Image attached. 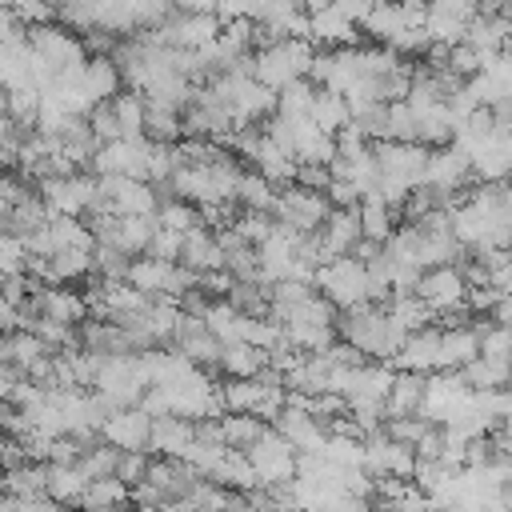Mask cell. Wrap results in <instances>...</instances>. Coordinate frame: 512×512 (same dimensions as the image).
Here are the masks:
<instances>
[{
    "label": "cell",
    "instance_id": "cell-27",
    "mask_svg": "<svg viewBox=\"0 0 512 512\" xmlns=\"http://www.w3.org/2000/svg\"><path fill=\"white\" fill-rule=\"evenodd\" d=\"M180 264H188L192 272H212V268H224V248L216 240V228L208 224H196L184 232V244H180Z\"/></svg>",
    "mask_w": 512,
    "mask_h": 512
},
{
    "label": "cell",
    "instance_id": "cell-31",
    "mask_svg": "<svg viewBox=\"0 0 512 512\" xmlns=\"http://www.w3.org/2000/svg\"><path fill=\"white\" fill-rule=\"evenodd\" d=\"M460 380L472 392H488V388H512V360H492V356H472L460 368Z\"/></svg>",
    "mask_w": 512,
    "mask_h": 512
},
{
    "label": "cell",
    "instance_id": "cell-15",
    "mask_svg": "<svg viewBox=\"0 0 512 512\" xmlns=\"http://www.w3.org/2000/svg\"><path fill=\"white\" fill-rule=\"evenodd\" d=\"M204 476L184 460V456H152L148 452V472H144V484L160 496V504H176L200 484Z\"/></svg>",
    "mask_w": 512,
    "mask_h": 512
},
{
    "label": "cell",
    "instance_id": "cell-16",
    "mask_svg": "<svg viewBox=\"0 0 512 512\" xmlns=\"http://www.w3.org/2000/svg\"><path fill=\"white\" fill-rule=\"evenodd\" d=\"M148 148L152 140L148 136H116V140H104L88 164V172L96 176H108V172H120V176H140L144 180V168H148Z\"/></svg>",
    "mask_w": 512,
    "mask_h": 512
},
{
    "label": "cell",
    "instance_id": "cell-60",
    "mask_svg": "<svg viewBox=\"0 0 512 512\" xmlns=\"http://www.w3.org/2000/svg\"><path fill=\"white\" fill-rule=\"evenodd\" d=\"M4 420H8V404H0V432H4Z\"/></svg>",
    "mask_w": 512,
    "mask_h": 512
},
{
    "label": "cell",
    "instance_id": "cell-4",
    "mask_svg": "<svg viewBox=\"0 0 512 512\" xmlns=\"http://www.w3.org/2000/svg\"><path fill=\"white\" fill-rule=\"evenodd\" d=\"M148 384H152L148 356L144 352H120V356H100L92 392H100L112 408H128V404H140Z\"/></svg>",
    "mask_w": 512,
    "mask_h": 512
},
{
    "label": "cell",
    "instance_id": "cell-48",
    "mask_svg": "<svg viewBox=\"0 0 512 512\" xmlns=\"http://www.w3.org/2000/svg\"><path fill=\"white\" fill-rule=\"evenodd\" d=\"M128 264H132V256L116 244H96L92 248V276H100V280H124Z\"/></svg>",
    "mask_w": 512,
    "mask_h": 512
},
{
    "label": "cell",
    "instance_id": "cell-17",
    "mask_svg": "<svg viewBox=\"0 0 512 512\" xmlns=\"http://www.w3.org/2000/svg\"><path fill=\"white\" fill-rule=\"evenodd\" d=\"M424 184H432V188H440L448 196H460L472 184V156L464 148H456L452 140L432 148L428 164H424Z\"/></svg>",
    "mask_w": 512,
    "mask_h": 512
},
{
    "label": "cell",
    "instance_id": "cell-29",
    "mask_svg": "<svg viewBox=\"0 0 512 512\" xmlns=\"http://www.w3.org/2000/svg\"><path fill=\"white\" fill-rule=\"evenodd\" d=\"M356 216H360V236H368V240H376V244H384V240L392 236V228L400 224V212H396L384 196H376V192H364V196H360Z\"/></svg>",
    "mask_w": 512,
    "mask_h": 512
},
{
    "label": "cell",
    "instance_id": "cell-61",
    "mask_svg": "<svg viewBox=\"0 0 512 512\" xmlns=\"http://www.w3.org/2000/svg\"><path fill=\"white\" fill-rule=\"evenodd\" d=\"M396 4H408V0H396Z\"/></svg>",
    "mask_w": 512,
    "mask_h": 512
},
{
    "label": "cell",
    "instance_id": "cell-12",
    "mask_svg": "<svg viewBox=\"0 0 512 512\" xmlns=\"http://www.w3.org/2000/svg\"><path fill=\"white\" fill-rule=\"evenodd\" d=\"M48 480V460H16L0 472V492L12 500V508H56V500L44 492Z\"/></svg>",
    "mask_w": 512,
    "mask_h": 512
},
{
    "label": "cell",
    "instance_id": "cell-30",
    "mask_svg": "<svg viewBox=\"0 0 512 512\" xmlns=\"http://www.w3.org/2000/svg\"><path fill=\"white\" fill-rule=\"evenodd\" d=\"M400 28H408V24H404V8L396 0H372L368 12L360 16V32L372 44H388Z\"/></svg>",
    "mask_w": 512,
    "mask_h": 512
},
{
    "label": "cell",
    "instance_id": "cell-33",
    "mask_svg": "<svg viewBox=\"0 0 512 512\" xmlns=\"http://www.w3.org/2000/svg\"><path fill=\"white\" fill-rule=\"evenodd\" d=\"M252 168L264 172L276 188H284V184L296 180V156H288V152H284L280 144H272L264 132H260V144H256V152H252Z\"/></svg>",
    "mask_w": 512,
    "mask_h": 512
},
{
    "label": "cell",
    "instance_id": "cell-7",
    "mask_svg": "<svg viewBox=\"0 0 512 512\" xmlns=\"http://www.w3.org/2000/svg\"><path fill=\"white\" fill-rule=\"evenodd\" d=\"M32 52L44 60V68L56 76V72H72L88 60V48L80 40V32H72L68 24L60 20H48V24H36V28H24Z\"/></svg>",
    "mask_w": 512,
    "mask_h": 512
},
{
    "label": "cell",
    "instance_id": "cell-55",
    "mask_svg": "<svg viewBox=\"0 0 512 512\" xmlns=\"http://www.w3.org/2000/svg\"><path fill=\"white\" fill-rule=\"evenodd\" d=\"M328 180H332L328 164H296V184H304V188H320V192H324Z\"/></svg>",
    "mask_w": 512,
    "mask_h": 512
},
{
    "label": "cell",
    "instance_id": "cell-3",
    "mask_svg": "<svg viewBox=\"0 0 512 512\" xmlns=\"http://www.w3.org/2000/svg\"><path fill=\"white\" fill-rule=\"evenodd\" d=\"M216 392H220L224 412H252L260 420H272L288 400V388H284L280 372H272V368H264L256 376H224V380H216Z\"/></svg>",
    "mask_w": 512,
    "mask_h": 512
},
{
    "label": "cell",
    "instance_id": "cell-32",
    "mask_svg": "<svg viewBox=\"0 0 512 512\" xmlns=\"http://www.w3.org/2000/svg\"><path fill=\"white\" fill-rule=\"evenodd\" d=\"M268 368V348H256L248 340H228L220 348V376H256Z\"/></svg>",
    "mask_w": 512,
    "mask_h": 512
},
{
    "label": "cell",
    "instance_id": "cell-45",
    "mask_svg": "<svg viewBox=\"0 0 512 512\" xmlns=\"http://www.w3.org/2000/svg\"><path fill=\"white\" fill-rule=\"evenodd\" d=\"M224 300L244 316H264L268 312V284L264 280H232Z\"/></svg>",
    "mask_w": 512,
    "mask_h": 512
},
{
    "label": "cell",
    "instance_id": "cell-58",
    "mask_svg": "<svg viewBox=\"0 0 512 512\" xmlns=\"http://www.w3.org/2000/svg\"><path fill=\"white\" fill-rule=\"evenodd\" d=\"M8 328H16V308L0 296V332H8Z\"/></svg>",
    "mask_w": 512,
    "mask_h": 512
},
{
    "label": "cell",
    "instance_id": "cell-46",
    "mask_svg": "<svg viewBox=\"0 0 512 512\" xmlns=\"http://www.w3.org/2000/svg\"><path fill=\"white\" fill-rule=\"evenodd\" d=\"M312 96H316V84H312L308 76L288 80L284 88H276V112H280V116H308Z\"/></svg>",
    "mask_w": 512,
    "mask_h": 512
},
{
    "label": "cell",
    "instance_id": "cell-19",
    "mask_svg": "<svg viewBox=\"0 0 512 512\" xmlns=\"http://www.w3.org/2000/svg\"><path fill=\"white\" fill-rule=\"evenodd\" d=\"M416 296L432 308V312H444V308H456L464 304L468 296V280L456 264H436V268H424L420 280H416Z\"/></svg>",
    "mask_w": 512,
    "mask_h": 512
},
{
    "label": "cell",
    "instance_id": "cell-18",
    "mask_svg": "<svg viewBox=\"0 0 512 512\" xmlns=\"http://www.w3.org/2000/svg\"><path fill=\"white\" fill-rule=\"evenodd\" d=\"M296 452H324V440H328V424L320 420V416H312L308 408H300V404H288L284 400V408L268 420Z\"/></svg>",
    "mask_w": 512,
    "mask_h": 512
},
{
    "label": "cell",
    "instance_id": "cell-40",
    "mask_svg": "<svg viewBox=\"0 0 512 512\" xmlns=\"http://www.w3.org/2000/svg\"><path fill=\"white\" fill-rule=\"evenodd\" d=\"M280 332L300 352H324L336 340V324H312V320H284Z\"/></svg>",
    "mask_w": 512,
    "mask_h": 512
},
{
    "label": "cell",
    "instance_id": "cell-49",
    "mask_svg": "<svg viewBox=\"0 0 512 512\" xmlns=\"http://www.w3.org/2000/svg\"><path fill=\"white\" fill-rule=\"evenodd\" d=\"M8 8H12L20 28H36V24L56 20V4L52 0H8Z\"/></svg>",
    "mask_w": 512,
    "mask_h": 512
},
{
    "label": "cell",
    "instance_id": "cell-57",
    "mask_svg": "<svg viewBox=\"0 0 512 512\" xmlns=\"http://www.w3.org/2000/svg\"><path fill=\"white\" fill-rule=\"evenodd\" d=\"M16 380H20V372L0 364V404H8V396H12V384H16Z\"/></svg>",
    "mask_w": 512,
    "mask_h": 512
},
{
    "label": "cell",
    "instance_id": "cell-28",
    "mask_svg": "<svg viewBox=\"0 0 512 512\" xmlns=\"http://www.w3.org/2000/svg\"><path fill=\"white\" fill-rule=\"evenodd\" d=\"M424 388H428V376H424V372H404V368H396V376H392V384H388V396H384V420H388V416H412V412H420Z\"/></svg>",
    "mask_w": 512,
    "mask_h": 512
},
{
    "label": "cell",
    "instance_id": "cell-1",
    "mask_svg": "<svg viewBox=\"0 0 512 512\" xmlns=\"http://www.w3.org/2000/svg\"><path fill=\"white\" fill-rule=\"evenodd\" d=\"M336 336L348 340V344H356L368 360H392L408 332L392 320L388 304L364 300V304H352V308H340L336 312Z\"/></svg>",
    "mask_w": 512,
    "mask_h": 512
},
{
    "label": "cell",
    "instance_id": "cell-53",
    "mask_svg": "<svg viewBox=\"0 0 512 512\" xmlns=\"http://www.w3.org/2000/svg\"><path fill=\"white\" fill-rule=\"evenodd\" d=\"M180 244H184V232L156 224V228H152V240H148L144 252H148V256H160V260H180Z\"/></svg>",
    "mask_w": 512,
    "mask_h": 512
},
{
    "label": "cell",
    "instance_id": "cell-59",
    "mask_svg": "<svg viewBox=\"0 0 512 512\" xmlns=\"http://www.w3.org/2000/svg\"><path fill=\"white\" fill-rule=\"evenodd\" d=\"M0 236H8V204H0Z\"/></svg>",
    "mask_w": 512,
    "mask_h": 512
},
{
    "label": "cell",
    "instance_id": "cell-2",
    "mask_svg": "<svg viewBox=\"0 0 512 512\" xmlns=\"http://www.w3.org/2000/svg\"><path fill=\"white\" fill-rule=\"evenodd\" d=\"M428 144L420 140H372V156H376V168H380V180H376V196H384L396 212H400V200L408 196V188H416L424 180V164H428Z\"/></svg>",
    "mask_w": 512,
    "mask_h": 512
},
{
    "label": "cell",
    "instance_id": "cell-13",
    "mask_svg": "<svg viewBox=\"0 0 512 512\" xmlns=\"http://www.w3.org/2000/svg\"><path fill=\"white\" fill-rule=\"evenodd\" d=\"M176 352H184L196 368H204V372H212V376H220L216 368H220V336H212L208 332V324H204V316L200 312H184L180 308V316H176V328H172V340H168Z\"/></svg>",
    "mask_w": 512,
    "mask_h": 512
},
{
    "label": "cell",
    "instance_id": "cell-26",
    "mask_svg": "<svg viewBox=\"0 0 512 512\" xmlns=\"http://www.w3.org/2000/svg\"><path fill=\"white\" fill-rule=\"evenodd\" d=\"M80 84H84V92L92 96V104L112 100V96L124 88V76H120L112 52H92V56L80 64Z\"/></svg>",
    "mask_w": 512,
    "mask_h": 512
},
{
    "label": "cell",
    "instance_id": "cell-47",
    "mask_svg": "<svg viewBox=\"0 0 512 512\" xmlns=\"http://www.w3.org/2000/svg\"><path fill=\"white\" fill-rule=\"evenodd\" d=\"M228 228H236L248 244H260V240H268V236H272L276 216H272V212H260V208H240V204H236V212H232Z\"/></svg>",
    "mask_w": 512,
    "mask_h": 512
},
{
    "label": "cell",
    "instance_id": "cell-56",
    "mask_svg": "<svg viewBox=\"0 0 512 512\" xmlns=\"http://www.w3.org/2000/svg\"><path fill=\"white\" fill-rule=\"evenodd\" d=\"M16 32H24V28L16 24V16H12V8H8V4H0V44H4V40H12Z\"/></svg>",
    "mask_w": 512,
    "mask_h": 512
},
{
    "label": "cell",
    "instance_id": "cell-54",
    "mask_svg": "<svg viewBox=\"0 0 512 512\" xmlns=\"http://www.w3.org/2000/svg\"><path fill=\"white\" fill-rule=\"evenodd\" d=\"M88 128L96 132V140H100V144L120 136V124H116V112H112V104H108V100H104V104H96V108L88 112Z\"/></svg>",
    "mask_w": 512,
    "mask_h": 512
},
{
    "label": "cell",
    "instance_id": "cell-44",
    "mask_svg": "<svg viewBox=\"0 0 512 512\" xmlns=\"http://www.w3.org/2000/svg\"><path fill=\"white\" fill-rule=\"evenodd\" d=\"M156 224L176 228V232H188V228H196V224H204V220H200V208H196L192 200H184V196H176V192H164L160 204H156Z\"/></svg>",
    "mask_w": 512,
    "mask_h": 512
},
{
    "label": "cell",
    "instance_id": "cell-8",
    "mask_svg": "<svg viewBox=\"0 0 512 512\" xmlns=\"http://www.w3.org/2000/svg\"><path fill=\"white\" fill-rule=\"evenodd\" d=\"M312 284L336 304V308H352L368 300V268L356 256H332L324 264H316Z\"/></svg>",
    "mask_w": 512,
    "mask_h": 512
},
{
    "label": "cell",
    "instance_id": "cell-23",
    "mask_svg": "<svg viewBox=\"0 0 512 512\" xmlns=\"http://www.w3.org/2000/svg\"><path fill=\"white\" fill-rule=\"evenodd\" d=\"M192 440H196V420L176 416V412L152 416V428H148V452L152 456H184Z\"/></svg>",
    "mask_w": 512,
    "mask_h": 512
},
{
    "label": "cell",
    "instance_id": "cell-34",
    "mask_svg": "<svg viewBox=\"0 0 512 512\" xmlns=\"http://www.w3.org/2000/svg\"><path fill=\"white\" fill-rule=\"evenodd\" d=\"M264 428H268V420H260L252 412H220L216 416V436H220L224 448H240L244 452Z\"/></svg>",
    "mask_w": 512,
    "mask_h": 512
},
{
    "label": "cell",
    "instance_id": "cell-52",
    "mask_svg": "<svg viewBox=\"0 0 512 512\" xmlns=\"http://www.w3.org/2000/svg\"><path fill=\"white\" fill-rule=\"evenodd\" d=\"M16 272H28V248L20 236H0V276H16Z\"/></svg>",
    "mask_w": 512,
    "mask_h": 512
},
{
    "label": "cell",
    "instance_id": "cell-50",
    "mask_svg": "<svg viewBox=\"0 0 512 512\" xmlns=\"http://www.w3.org/2000/svg\"><path fill=\"white\" fill-rule=\"evenodd\" d=\"M388 140H416V112L408 100L388 104Z\"/></svg>",
    "mask_w": 512,
    "mask_h": 512
},
{
    "label": "cell",
    "instance_id": "cell-51",
    "mask_svg": "<svg viewBox=\"0 0 512 512\" xmlns=\"http://www.w3.org/2000/svg\"><path fill=\"white\" fill-rule=\"evenodd\" d=\"M144 472H148V452H144V448H120V456H116V472H112V476H120V480L132 488V484L144 480Z\"/></svg>",
    "mask_w": 512,
    "mask_h": 512
},
{
    "label": "cell",
    "instance_id": "cell-20",
    "mask_svg": "<svg viewBox=\"0 0 512 512\" xmlns=\"http://www.w3.org/2000/svg\"><path fill=\"white\" fill-rule=\"evenodd\" d=\"M148 428H152V416L140 404L112 408L100 424V440H108L116 448H144L148 452Z\"/></svg>",
    "mask_w": 512,
    "mask_h": 512
},
{
    "label": "cell",
    "instance_id": "cell-37",
    "mask_svg": "<svg viewBox=\"0 0 512 512\" xmlns=\"http://www.w3.org/2000/svg\"><path fill=\"white\" fill-rule=\"evenodd\" d=\"M88 476L80 472L76 460H60V464H48V480H44V492L56 500V504H76L80 492H84Z\"/></svg>",
    "mask_w": 512,
    "mask_h": 512
},
{
    "label": "cell",
    "instance_id": "cell-24",
    "mask_svg": "<svg viewBox=\"0 0 512 512\" xmlns=\"http://www.w3.org/2000/svg\"><path fill=\"white\" fill-rule=\"evenodd\" d=\"M316 236H320L324 260L348 256L352 244L360 240V216H356V208H328V216H324V224L316 228Z\"/></svg>",
    "mask_w": 512,
    "mask_h": 512
},
{
    "label": "cell",
    "instance_id": "cell-25",
    "mask_svg": "<svg viewBox=\"0 0 512 512\" xmlns=\"http://www.w3.org/2000/svg\"><path fill=\"white\" fill-rule=\"evenodd\" d=\"M480 352V332L476 324H440V360L436 372H460L472 356Z\"/></svg>",
    "mask_w": 512,
    "mask_h": 512
},
{
    "label": "cell",
    "instance_id": "cell-36",
    "mask_svg": "<svg viewBox=\"0 0 512 512\" xmlns=\"http://www.w3.org/2000/svg\"><path fill=\"white\" fill-rule=\"evenodd\" d=\"M48 220H52V212H48V204L40 200V192H28L24 200L8 204V232L20 236V240H28L32 232H40Z\"/></svg>",
    "mask_w": 512,
    "mask_h": 512
},
{
    "label": "cell",
    "instance_id": "cell-21",
    "mask_svg": "<svg viewBox=\"0 0 512 512\" xmlns=\"http://www.w3.org/2000/svg\"><path fill=\"white\" fill-rule=\"evenodd\" d=\"M308 40H312L316 48H340V44H360L364 32H360V24H352V20L328 0L324 8L308 12Z\"/></svg>",
    "mask_w": 512,
    "mask_h": 512
},
{
    "label": "cell",
    "instance_id": "cell-10",
    "mask_svg": "<svg viewBox=\"0 0 512 512\" xmlns=\"http://www.w3.org/2000/svg\"><path fill=\"white\" fill-rule=\"evenodd\" d=\"M328 196L320 192V188H304V184H284V188H276V204H272V216L280 220V224H288V228H296V232H316L320 224H324V216H328Z\"/></svg>",
    "mask_w": 512,
    "mask_h": 512
},
{
    "label": "cell",
    "instance_id": "cell-22",
    "mask_svg": "<svg viewBox=\"0 0 512 512\" xmlns=\"http://www.w3.org/2000/svg\"><path fill=\"white\" fill-rule=\"evenodd\" d=\"M436 360H440V324H424L416 332L404 336V344L396 348V356L388 360L392 368H404V372H436Z\"/></svg>",
    "mask_w": 512,
    "mask_h": 512
},
{
    "label": "cell",
    "instance_id": "cell-9",
    "mask_svg": "<svg viewBox=\"0 0 512 512\" xmlns=\"http://www.w3.org/2000/svg\"><path fill=\"white\" fill-rule=\"evenodd\" d=\"M244 456L256 472V484H288L296 476V448L272 424L244 448Z\"/></svg>",
    "mask_w": 512,
    "mask_h": 512
},
{
    "label": "cell",
    "instance_id": "cell-11",
    "mask_svg": "<svg viewBox=\"0 0 512 512\" xmlns=\"http://www.w3.org/2000/svg\"><path fill=\"white\" fill-rule=\"evenodd\" d=\"M96 188H100V204L104 212H132V216H156V184L140 180V176H120V172H108V176H96Z\"/></svg>",
    "mask_w": 512,
    "mask_h": 512
},
{
    "label": "cell",
    "instance_id": "cell-35",
    "mask_svg": "<svg viewBox=\"0 0 512 512\" xmlns=\"http://www.w3.org/2000/svg\"><path fill=\"white\" fill-rule=\"evenodd\" d=\"M308 120L324 132H336L352 120V108H348V96L344 92H332V88H316L312 96V108H308Z\"/></svg>",
    "mask_w": 512,
    "mask_h": 512
},
{
    "label": "cell",
    "instance_id": "cell-5",
    "mask_svg": "<svg viewBox=\"0 0 512 512\" xmlns=\"http://www.w3.org/2000/svg\"><path fill=\"white\" fill-rule=\"evenodd\" d=\"M312 56H316V44L308 36H280L252 52V76L268 88H284L288 80L308 76Z\"/></svg>",
    "mask_w": 512,
    "mask_h": 512
},
{
    "label": "cell",
    "instance_id": "cell-41",
    "mask_svg": "<svg viewBox=\"0 0 512 512\" xmlns=\"http://www.w3.org/2000/svg\"><path fill=\"white\" fill-rule=\"evenodd\" d=\"M132 500V488L120 480V476H96L84 484L80 492V508H116V504H128Z\"/></svg>",
    "mask_w": 512,
    "mask_h": 512
},
{
    "label": "cell",
    "instance_id": "cell-42",
    "mask_svg": "<svg viewBox=\"0 0 512 512\" xmlns=\"http://www.w3.org/2000/svg\"><path fill=\"white\" fill-rule=\"evenodd\" d=\"M112 112H116V124H120V136H144V92L136 88H120L112 100Z\"/></svg>",
    "mask_w": 512,
    "mask_h": 512
},
{
    "label": "cell",
    "instance_id": "cell-6",
    "mask_svg": "<svg viewBox=\"0 0 512 512\" xmlns=\"http://www.w3.org/2000/svg\"><path fill=\"white\" fill-rule=\"evenodd\" d=\"M36 192L48 204L52 216H92V212H104L100 188H96V172H88V168L44 176V180H36Z\"/></svg>",
    "mask_w": 512,
    "mask_h": 512
},
{
    "label": "cell",
    "instance_id": "cell-14",
    "mask_svg": "<svg viewBox=\"0 0 512 512\" xmlns=\"http://www.w3.org/2000/svg\"><path fill=\"white\" fill-rule=\"evenodd\" d=\"M364 472L376 480V476H400V480H412L416 472V448L404 444V440H392L384 428L368 432L364 436Z\"/></svg>",
    "mask_w": 512,
    "mask_h": 512
},
{
    "label": "cell",
    "instance_id": "cell-39",
    "mask_svg": "<svg viewBox=\"0 0 512 512\" xmlns=\"http://www.w3.org/2000/svg\"><path fill=\"white\" fill-rule=\"evenodd\" d=\"M240 208H260V212H272V204H276V184L264 176V172H256V168H244L240 172V180H236V196H232Z\"/></svg>",
    "mask_w": 512,
    "mask_h": 512
},
{
    "label": "cell",
    "instance_id": "cell-38",
    "mask_svg": "<svg viewBox=\"0 0 512 512\" xmlns=\"http://www.w3.org/2000/svg\"><path fill=\"white\" fill-rule=\"evenodd\" d=\"M144 136L148 140H164V144H176L184 136V124H180V108L172 104H160V100H144Z\"/></svg>",
    "mask_w": 512,
    "mask_h": 512
},
{
    "label": "cell",
    "instance_id": "cell-43",
    "mask_svg": "<svg viewBox=\"0 0 512 512\" xmlns=\"http://www.w3.org/2000/svg\"><path fill=\"white\" fill-rule=\"evenodd\" d=\"M388 312H392V320H396L404 332H416V328H424V324L436 320V312H432L416 292H392V296H388Z\"/></svg>",
    "mask_w": 512,
    "mask_h": 512
}]
</instances>
